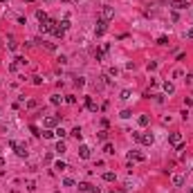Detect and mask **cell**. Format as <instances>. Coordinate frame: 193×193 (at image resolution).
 <instances>
[{
    "instance_id": "2e32d148",
    "label": "cell",
    "mask_w": 193,
    "mask_h": 193,
    "mask_svg": "<svg viewBox=\"0 0 193 193\" xmlns=\"http://www.w3.org/2000/svg\"><path fill=\"white\" fill-rule=\"evenodd\" d=\"M114 180H117V175H114L112 171H105L103 173V182H114Z\"/></svg>"
},
{
    "instance_id": "74e56055",
    "label": "cell",
    "mask_w": 193,
    "mask_h": 193,
    "mask_svg": "<svg viewBox=\"0 0 193 193\" xmlns=\"http://www.w3.org/2000/svg\"><path fill=\"white\" fill-rule=\"evenodd\" d=\"M32 81H34V85H41V83H43V79H41L38 74H36V76H32Z\"/></svg>"
},
{
    "instance_id": "8fae6325",
    "label": "cell",
    "mask_w": 193,
    "mask_h": 193,
    "mask_svg": "<svg viewBox=\"0 0 193 193\" xmlns=\"http://www.w3.org/2000/svg\"><path fill=\"white\" fill-rule=\"evenodd\" d=\"M36 18H38V23H47V20H50V16H47L43 9H38V11H36Z\"/></svg>"
},
{
    "instance_id": "f35d334b",
    "label": "cell",
    "mask_w": 193,
    "mask_h": 193,
    "mask_svg": "<svg viewBox=\"0 0 193 193\" xmlns=\"http://www.w3.org/2000/svg\"><path fill=\"white\" fill-rule=\"evenodd\" d=\"M16 63H18V65H27V59H25V56H18Z\"/></svg>"
},
{
    "instance_id": "4dcf8cb0",
    "label": "cell",
    "mask_w": 193,
    "mask_h": 193,
    "mask_svg": "<svg viewBox=\"0 0 193 193\" xmlns=\"http://www.w3.org/2000/svg\"><path fill=\"white\" fill-rule=\"evenodd\" d=\"M157 45H162V47L168 45V38H166V36H159V38H157Z\"/></svg>"
},
{
    "instance_id": "e575fe53",
    "label": "cell",
    "mask_w": 193,
    "mask_h": 193,
    "mask_svg": "<svg viewBox=\"0 0 193 193\" xmlns=\"http://www.w3.org/2000/svg\"><path fill=\"white\" fill-rule=\"evenodd\" d=\"M101 52L108 54V52H110V43H103V45H101Z\"/></svg>"
},
{
    "instance_id": "6da1fadb",
    "label": "cell",
    "mask_w": 193,
    "mask_h": 193,
    "mask_svg": "<svg viewBox=\"0 0 193 193\" xmlns=\"http://www.w3.org/2000/svg\"><path fill=\"white\" fill-rule=\"evenodd\" d=\"M168 144L175 150H182V148H184V135H182V132H171L168 135Z\"/></svg>"
},
{
    "instance_id": "d590c367",
    "label": "cell",
    "mask_w": 193,
    "mask_h": 193,
    "mask_svg": "<svg viewBox=\"0 0 193 193\" xmlns=\"http://www.w3.org/2000/svg\"><path fill=\"white\" fill-rule=\"evenodd\" d=\"M65 101H67V103H76V96H74V94H67Z\"/></svg>"
},
{
    "instance_id": "52a82bcc",
    "label": "cell",
    "mask_w": 193,
    "mask_h": 193,
    "mask_svg": "<svg viewBox=\"0 0 193 193\" xmlns=\"http://www.w3.org/2000/svg\"><path fill=\"white\" fill-rule=\"evenodd\" d=\"M144 146H153V141H155V137H153V132H141V139H139Z\"/></svg>"
},
{
    "instance_id": "ee69618b",
    "label": "cell",
    "mask_w": 193,
    "mask_h": 193,
    "mask_svg": "<svg viewBox=\"0 0 193 193\" xmlns=\"http://www.w3.org/2000/svg\"><path fill=\"white\" fill-rule=\"evenodd\" d=\"M186 36H189V38H193V27H191V29L186 32Z\"/></svg>"
},
{
    "instance_id": "cb8c5ba5",
    "label": "cell",
    "mask_w": 193,
    "mask_h": 193,
    "mask_svg": "<svg viewBox=\"0 0 193 193\" xmlns=\"http://www.w3.org/2000/svg\"><path fill=\"white\" fill-rule=\"evenodd\" d=\"M41 135H43L45 139H52V137H56V135H54V130H50V128H45V130H43Z\"/></svg>"
},
{
    "instance_id": "4316f807",
    "label": "cell",
    "mask_w": 193,
    "mask_h": 193,
    "mask_svg": "<svg viewBox=\"0 0 193 193\" xmlns=\"http://www.w3.org/2000/svg\"><path fill=\"white\" fill-rule=\"evenodd\" d=\"M59 25H61V29H65V32H67V29H70V27H72V25H70V20H67V18H63V20H61Z\"/></svg>"
},
{
    "instance_id": "5b68a950",
    "label": "cell",
    "mask_w": 193,
    "mask_h": 193,
    "mask_svg": "<svg viewBox=\"0 0 193 193\" xmlns=\"http://www.w3.org/2000/svg\"><path fill=\"white\" fill-rule=\"evenodd\" d=\"M56 123H59V117H54V114H47L45 121H43V126L52 130V128H56Z\"/></svg>"
},
{
    "instance_id": "d6986e66",
    "label": "cell",
    "mask_w": 193,
    "mask_h": 193,
    "mask_svg": "<svg viewBox=\"0 0 193 193\" xmlns=\"http://www.w3.org/2000/svg\"><path fill=\"white\" fill-rule=\"evenodd\" d=\"M184 184V175H173V186H182Z\"/></svg>"
},
{
    "instance_id": "60d3db41",
    "label": "cell",
    "mask_w": 193,
    "mask_h": 193,
    "mask_svg": "<svg viewBox=\"0 0 193 193\" xmlns=\"http://www.w3.org/2000/svg\"><path fill=\"white\" fill-rule=\"evenodd\" d=\"M121 117H123V119H128V117H132V112H130V110H123V112H121Z\"/></svg>"
},
{
    "instance_id": "f1b7e54d",
    "label": "cell",
    "mask_w": 193,
    "mask_h": 193,
    "mask_svg": "<svg viewBox=\"0 0 193 193\" xmlns=\"http://www.w3.org/2000/svg\"><path fill=\"white\" fill-rule=\"evenodd\" d=\"M36 105H38V101H36V99H29V101H27V105H25V108H27V110H34Z\"/></svg>"
},
{
    "instance_id": "f6af8a7d",
    "label": "cell",
    "mask_w": 193,
    "mask_h": 193,
    "mask_svg": "<svg viewBox=\"0 0 193 193\" xmlns=\"http://www.w3.org/2000/svg\"><path fill=\"white\" fill-rule=\"evenodd\" d=\"M0 166H5V157H0Z\"/></svg>"
},
{
    "instance_id": "4fadbf2b",
    "label": "cell",
    "mask_w": 193,
    "mask_h": 193,
    "mask_svg": "<svg viewBox=\"0 0 193 193\" xmlns=\"http://www.w3.org/2000/svg\"><path fill=\"white\" fill-rule=\"evenodd\" d=\"M103 153H105V155H114V146H112L110 141H105V144H103Z\"/></svg>"
},
{
    "instance_id": "b9f144b4",
    "label": "cell",
    "mask_w": 193,
    "mask_h": 193,
    "mask_svg": "<svg viewBox=\"0 0 193 193\" xmlns=\"http://www.w3.org/2000/svg\"><path fill=\"white\" fill-rule=\"evenodd\" d=\"M90 193H101V189H99V186H92V189H90Z\"/></svg>"
},
{
    "instance_id": "3957f363",
    "label": "cell",
    "mask_w": 193,
    "mask_h": 193,
    "mask_svg": "<svg viewBox=\"0 0 193 193\" xmlns=\"http://www.w3.org/2000/svg\"><path fill=\"white\" fill-rule=\"evenodd\" d=\"M105 32H108V23L99 18V20H96V25H94V36H103Z\"/></svg>"
},
{
    "instance_id": "30bf717a",
    "label": "cell",
    "mask_w": 193,
    "mask_h": 193,
    "mask_svg": "<svg viewBox=\"0 0 193 193\" xmlns=\"http://www.w3.org/2000/svg\"><path fill=\"white\" fill-rule=\"evenodd\" d=\"M85 105H88V110H90V112H96V103H94L92 96H85Z\"/></svg>"
},
{
    "instance_id": "ffe728a7",
    "label": "cell",
    "mask_w": 193,
    "mask_h": 193,
    "mask_svg": "<svg viewBox=\"0 0 193 193\" xmlns=\"http://www.w3.org/2000/svg\"><path fill=\"white\" fill-rule=\"evenodd\" d=\"M130 96H132V92H130V90L126 88V90H121V94H119V99H121V101H128Z\"/></svg>"
},
{
    "instance_id": "ac0fdd59",
    "label": "cell",
    "mask_w": 193,
    "mask_h": 193,
    "mask_svg": "<svg viewBox=\"0 0 193 193\" xmlns=\"http://www.w3.org/2000/svg\"><path fill=\"white\" fill-rule=\"evenodd\" d=\"M52 34H54L56 38H63V36H65V29H61V25H56L54 29H52Z\"/></svg>"
},
{
    "instance_id": "d4e9b609",
    "label": "cell",
    "mask_w": 193,
    "mask_h": 193,
    "mask_svg": "<svg viewBox=\"0 0 193 193\" xmlns=\"http://www.w3.org/2000/svg\"><path fill=\"white\" fill-rule=\"evenodd\" d=\"M54 168H56V171H59V173H61V171H65V168H67V164L59 159V162H56V164H54Z\"/></svg>"
},
{
    "instance_id": "9a60e30c",
    "label": "cell",
    "mask_w": 193,
    "mask_h": 193,
    "mask_svg": "<svg viewBox=\"0 0 193 193\" xmlns=\"http://www.w3.org/2000/svg\"><path fill=\"white\" fill-rule=\"evenodd\" d=\"M137 121H139V126L144 128V126H148V123H150V117H148V114H139Z\"/></svg>"
},
{
    "instance_id": "277c9868",
    "label": "cell",
    "mask_w": 193,
    "mask_h": 193,
    "mask_svg": "<svg viewBox=\"0 0 193 193\" xmlns=\"http://www.w3.org/2000/svg\"><path fill=\"white\" fill-rule=\"evenodd\" d=\"M112 18H114V7H103V9H101V20L110 23Z\"/></svg>"
},
{
    "instance_id": "7dc6e473",
    "label": "cell",
    "mask_w": 193,
    "mask_h": 193,
    "mask_svg": "<svg viewBox=\"0 0 193 193\" xmlns=\"http://www.w3.org/2000/svg\"><path fill=\"white\" fill-rule=\"evenodd\" d=\"M56 193H59V191H56Z\"/></svg>"
},
{
    "instance_id": "e0dca14e",
    "label": "cell",
    "mask_w": 193,
    "mask_h": 193,
    "mask_svg": "<svg viewBox=\"0 0 193 193\" xmlns=\"http://www.w3.org/2000/svg\"><path fill=\"white\" fill-rule=\"evenodd\" d=\"M56 153H59V155H63V153L67 150V146H65V144H63V139H59V144H56V148H54Z\"/></svg>"
},
{
    "instance_id": "7402d4cb",
    "label": "cell",
    "mask_w": 193,
    "mask_h": 193,
    "mask_svg": "<svg viewBox=\"0 0 193 193\" xmlns=\"http://www.w3.org/2000/svg\"><path fill=\"white\" fill-rule=\"evenodd\" d=\"M70 135H72L74 139H79V141H81V128H79V126H76V128H72V130H70Z\"/></svg>"
},
{
    "instance_id": "7a4b0ae2",
    "label": "cell",
    "mask_w": 193,
    "mask_h": 193,
    "mask_svg": "<svg viewBox=\"0 0 193 193\" xmlns=\"http://www.w3.org/2000/svg\"><path fill=\"white\" fill-rule=\"evenodd\" d=\"M9 146H11V148L16 150V155H18V157H27V155H29V150H27V146H25V144H18V141H9Z\"/></svg>"
},
{
    "instance_id": "484cf974",
    "label": "cell",
    "mask_w": 193,
    "mask_h": 193,
    "mask_svg": "<svg viewBox=\"0 0 193 193\" xmlns=\"http://www.w3.org/2000/svg\"><path fill=\"white\" fill-rule=\"evenodd\" d=\"M7 47H9V50H11V52H16V50H18V43L14 41V38H9V43H7Z\"/></svg>"
},
{
    "instance_id": "603a6c76",
    "label": "cell",
    "mask_w": 193,
    "mask_h": 193,
    "mask_svg": "<svg viewBox=\"0 0 193 193\" xmlns=\"http://www.w3.org/2000/svg\"><path fill=\"white\" fill-rule=\"evenodd\" d=\"M90 189H92L90 182H79V191H83V193H85V191H90Z\"/></svg>"
},
{
    "instance_id": "ab89813d",
    "label": "cell",
    "mask_w": 193,
    "mask_h": 193,
    "mask_svg": "<svg viewBox=\"0 0 193 193\" xmlns=\"http://www.w3.org/2000/svg\"><path fill=\"white\" fill-rule=\"evenodd\" d=\"M146 67H148V72H150V70H157V63H155V61H150Z\"/></svg>"
},
{
    "instance_id": "d6a6232c",
    "label": "cell",
    "mask_w": 193,
    "mask_h": 193,
    "mask_svg": "<svg viewBox=\"0 0 193 193\" xmlns=\"http://www.w3.org/2000/svg\"><path fill=\"white\" fill-rule=\"evenodd\" d=\"M119 74V67H108V76H117Z\"/></svg>"
},
{
    "instance_id": "f546056e",
    "label": "cell",
    "mask_w": 193,
    "mask_h": 193,
    "mask_svg": "<svg viewBox=\"0 0 193 193\" xmlns=\"http://www.w3.org/2000/svg\"><path fill=\"white\" fill-rule=\"evenodd\" d=\"M96 137H99L101 141H105V139H108V130H99V132H96Z\"/></svg>"
},
{
    "instance_id": "7bdbcfd3",
    "label": "cell",
    "mask_w": 193,
    "mask_h": 193,
    "mask_svg": "<svg viewBox=\"0 0 193 193\" xmlns=\"http://www.w3.org/2000/svg\"><path fill=\"white\" fill-rule=\"evenodd\" d=\"M186 105H193V96H186Z\"/></svg>"
},
{
    "instance_id": "5bb4252c",
    "label": "cell",
    "mask_w": 193,
    "mask_h": 193,
    "mask_svg": "<svg viewBox=\"0 0 193 193\" xmlns=\"http://www.w3.org/2000/svg\"><path fill=\"white\" fill-rule=\"evenodd\" d=\"M162 88H164V92H166V94H173V92H175V85H173L171 81H166V83L162 85Z\"/></svg>"
},
{
    "instance_id": "7c38bea8",
    "label": "cell",
    "mask_w": 193,
    "mask_h": 193,
    "mask_svg": "<svg viewBox=\"0 0 193 193\" xmlns=\"http://www.w3.org/2000/svg\"><path fill=\"white\" fill-rule=\"evenodd\" d=\"M50 101H52L54 105H61V103L65 101V96H61V94H52V96H50Z\"/></svg>"
},
{
    "instance_id": "8992f818",
    "label": "cell",
    "mask_w": 193,
    "mask_h": 193,
    "mask_svg": "<svg viewBox=\"0 0 193 193\" xmlns=\"http://www.w3.org/2000/svg\"><path fill=\"white\" fill-rule=\"evenodd\" d=\"M144 159H146V155L139 153V150H130L128 153V162H144Z\"/></svg>"
},
{
    "instance_id": "9c48e42d",
    "label": "cell",
    "mask_w": 193,
    "mask_h": 193,
    "mask_svg": "<svg viewBox=\"0 0 193 193\" xmlns=\"http://www.w3.org/2000/svg\"><path fill=\"white\" fill-rule=\"evenodd\" d=\"M173 9H186L189 7V2H186V0H171V2H168Z\"/></svg>"
},
{
    "instance_id": "bcb514c9",
    "label": "cell",
    "mask_w": 193,
    "mask_h": 193,
    "mask_svg": "<svg viewBox=\"0 0 193 193\" xmlns=\"http://www.w3.org/2000/svg\"><path fill=\"white\" fill-rule=\"evenodd\" d=\"M27 2H34V0H27Z\"/></svg>"
},
{
    "instance_id": "836d02e7",
    "label": "cell",
    "mask_w": 193,
    "mask_h": 193,
    "mask_svg": "<svg viewBox=\"0 0 193 193\" xmlns=\"http://www.w3.org/2000/svg\"><path fill=\"white\" fill-rule=\"evenodd\" d=\"M74 85H79V88H83V85H85V79H83V76H79V79H74Z\"/></svg>"
},
{
    "instance_id": "ba28073f",
    "label": "cell",
    "mask_w": 193,
    "mask_h": 193,
    "mask_svg": "<svg viewBox=\"0 0 193 193\" xmlns=\"http://www.w3.org/2000/svg\"><path fill=\"white\" fill-rule=\"evenodd\" d=\"M79 157H81V159H90V146L81 144V146H79Z\"/></svg>"
},
{
    "instance_id": "1f68e13d",
    "label": "cell",
    "mask_w": 193,
    "mask_h": 193,
    "mask_svg": "<svg viewBox=\"0 0 193 193\" xmlns=\"http://www.w3.org/2000/svg\"><path fill=\"white\" fill-rule=\"evenodd\" d=\"M103 56H105V54H103L101 50H94V59H96V61H103Z\"/></svg>"
},
{
    "instance_id": "44dd1931",
    "label": "cell",
    "mask_w": 193,
    "mask_h": 193,
    "mask_svg": "<svg viewBox=\"0 0 193 193\" xmlns=\"http://www.w3.org/2000/svg\"><path fill=\"white\" fill-rule=\"evenodd\" d=\"M54 135H56V137H59V139H65V137H67V130H63V128L59 126V128L54 130Z\"/></svg>"
},
{
    "instance_id": "8d00e7d4",
    "label": "cell",
    "mask_w": 193,
    "mask_h": 193,
    "mask_svg": "<svg viewBox=\"0 0 193 193\" xmlns=\"http://www.w3.org/2000/svg\"><path fill=\"white\" fill-rule=\"evenodd\" d=\"M63 184H65V186H74V180H72V177H65Z\"/></svg>"
},
{
    "instance_id": "83f0119b",
    "label": "cell",
    "mask_w": 193,
    "mask_h": 193,
    "mask_svg": "<svg viewBox=\"0 0 193 193\" xmlns=\"http://www.w3.org/2000/svg\"><path fill=\"white\" fill-rule=\"evenodd\" d=\"M43 47H45L47 52H56V45H54V43H45V41H43Z\"/></svg>"
}]
</instances>
